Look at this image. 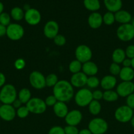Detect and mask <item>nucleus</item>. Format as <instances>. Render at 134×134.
<instances>
[{
	"instance_id": "4468645a",
	"label": "nucleus",
	"mask_w": 134,
	"mask_h": 134,
	"mask_svg": "<svg viewBox=\"0 0 134 134\" xmlns=\"http://www.w3.org/2000/svg\"><path fill=\"white\" fill-rule=\"evenodd\" d=\"M59 26L55 20H49L43 27V34L48 39H53L59 34Z\"/></svg>"
},
{
	"instance_id": "6e6d98bb",
	"label": "nucleus",
	"mask_w": 134,
	"mask_h": 134,
	"mask_svg": "<svg viewBox=\"0 0 134 134\" xmlns=\"http://www.w3.org/2000/svg\"><path fill=\"white\" fill-rule=\"evenodd\" d=\"M133 39H134V38H133Z\"/></svg>"
},
{
	"instance_id": "a19ab883",
	"label": "nucleus",
	"mask_w": 134,
	"mask_h": 134,
	"mask_svg": "<svg viewBox=\"0 0 134 134\" xmlns=\"http://www.w3.org/2000/svg\"><path fill=\"white\" fill-rule=\"evenodd\" d=\"M126 58L130 59L134 58V44H130L127 46L125 51Z\"/></svg>"
},
{
	"instance_id": "9b49d317",
	"label": "nucleus",
	"mask_w": 134,
	"mask_h": 134,
	"mask_svg": "<svg viewBox=\"0 0 134 134\" xmlns=\"http://www.w3.org/2000/svg\"><path fill=\"white\" fill-rule=\"evenodd\" d=\"M24 18L26 23L30 26H36L42 20V14L38 9L30 8L25 11Z\"/></svg>"
},
{
	"instance_id": "a18cd8bd",
	"label": "nucleus",
	"mask_w": 134,
	"mask_h": 134,
	"mask_svg": "<svg viewBox=\"0 0 134 134\" xmlns=\"http://www.w3.org/2000/svg\"><path fill=\"white\" fill-rule=\"evenodd\" d=\"M122 65H123V67H125V68H130V67H131V60L130 58H126L124 59L123 62H122Z\"/></svg>"
},
{
	"instance_id": "6ab92c4d",
	"label": "nucleus",
	"mask_w": 134,
	"mask_h": 134,
	"mask_svg": "<svg viewBox=\"0 0 134 134\" xmlns=\"http://www.w3.org/2000/svg\"><path fill=\"white\" fill-rule=\"evenodd\" d=\"M114 17H115L116 22L121 24L130 23L132 20L131 14L127 10H122V9L114 13Z\"/></svg>"
},
{
	"instance_id": "5fc2aeb1",
	"label": "nucleus",
	"mask_w": 134,
	"mask_h": 134,
	"mask_svg": "<svg viewBox=\"0 0 134 134\" xmlns=\"http://www.w3.org/2000/svg\"><path fill=\"white\" fill-rule=\"evenodd\" d=\"M0 102H1V100H0Z\"/></svg>"
},
{
	"instance_id": "9d476101",
	"label": "nucleus",
	"mask_w": 134,
	"mask_h": 134,
	"mask_svg": "<svg viewBox=\"0 0 134 134\" xmlns=\"http://www.w3.org/2000/svg\"><path fill=\"white\" fill-rule=\"evenodd\" d=\"M29 82L34 88L42 90L46 86L45 77L38 71H34L29 76Z\"/></svg>"
},
{
	"instance_id": "7ed1b4c3",
	"label": "nucleus",
	"mask_w": 134,
	"mask_h": 134,
	"mask_svg": "<svg viewBox=\"0 0 134 134\" xmlns=\"http://www.w3.org/2000/svg\"><path fill=\"white\" fill-rule=\"evenodd\" d=\"M92 100V92L88 88H81L74 94L75 103L79 107H84L88 106Z\"/></svg>"
},
{
	"instance_id": "1a4fd4ad",
	"label": "nucleus",
	"mask_w": 134,
	"mask_h": 134,
	"mask_svg": "<svg viewBox=\"0 0 134 134\" xmlns=\"http://www.w3.org/2000/svg\"><path fill=\"white\" fill-rule=\"evenodd\" d=\"M93 53L91 49L85 44H80L76 47L75 50V56L76 60H78L81 64L91 61Z\"/></svg>"
},
{
	"instance_id": "603ef678",
	"label": "nucleus",
	"mask_w": 134,
	"mask_h": 134,
	"mask_svg": "<svg viewBox=\"0 0 134 134\" xmlns=\"http://www.w3.org/2000/svg\"><path fill=\"white\" fill-rule=\"evenodd\" d=\"M130 122H131V126H132L133 128H134V115H133V117H132V119H131Z\"/></svg>"
},
{
	"instance_id": "3c124183",
	"label": "nucleus",
	"mask_w": 134,
	"mask_h": 134,
	"mask_svg": "<svg viewBox=\"0 0 134 134\" xmlns=\"http://www.w3.org/2000/svg\"><path fill=\"white\" fill-rule=\"evenodd\" d=\"M3 10H4V5L3 4L2 2L0 1V14H1L2 13H3Z\"/></svg>"
},
{
	"instance_id": "58836bf2",
	"label": "nucleus",
	"mask_w": 134,
	"mask_h": 134,
	"mask_svg": "<svg viewBox=\"0 0 134 134\" xmlns=\"http://www.w3.org/2000/svg\"><path fill=\"white\" fill-rule=\"evenodd\" d=\"M48 134H65L64 128L59 126H55L50 128Z\"/></svg>"
},
{
	"instance_id": "c9c22d12",
	"label": "nucleus",
	"mask_w": 134,
	"mask_h": 134,
	"mask_svg": "<svg viewBox=\"0 0 134 134\" xmlns=\"http://www.w3.org/2000/svg\"><path fill=\"white\" fill-rule=\"evenodd\" d=\"M121 69L122 68L120 67V64L112 62L110 64V68H109V71H110V74L113 76L119 75Z\"/></svg>"
},
{
	"instance_id": "dca6fc26",
	"label": "nucleus",
	"mask_w": 134,
	"mask_h": 134,
	"mask_svg": "<svg viewBox=\"0 0 134 134\" xmlns=\"http://www.w3.org/2000/svg\"><path fill=\"white\" fill-rule=\"evenodd\" d=\"M87 78L88 77L86 75L84 74L82 71H80L79 73L72 74L70 82L73 87L81 88L86 85Z\"/></svg>"
},
{
	"instance_id": "e433bc0d",
	"label": "nucleus",
	"mask_w": 134,
	"mask_h": 134,
	"mask_svg": "<svg viewBox=\"0 0 134 134\" xmlns=\"http://www.w3.org/2000/svg\"><path fill=\"white\" fill-rule=\"evenodd\" d=\"M53 41L54 43L56 46L62 47V46H64L66 44V37L63 35L58 34L53 39Z\"/></svg>"
},
{
	"instance_id": "a211bd4d",
	"label": "nucleus",
	"mask_w": 134,
	"mask_h": 134,
	"mask_svg": "<svg viewBox=\"0 0 134 134\" xmlns=\"http://www.w3.org/2000/svg\"><path fill=\"white\" fill-rule=\"evenodd\" d=\"M117 84V79L115 76L112 75H106L100 81V85L101 88L105 90H113Z\"/></svg>"
},
{
	"instance_id": "c03bdc74",
	"label": "nucleus",
	"mask_w": 134,
	"mask_h": 134,
	"mask_svg": "<svg viewBox=\"0 0 134 134\" xmlns=\"http://www.w3.org/2000/svg\"><path fill=\"white\" fill-rule=\"evenodd\" d=\"M126 105L131 109H134V93L130 94L126 98Z\"/></svg>"
},
{
	"instance_id": "c756f323",
	"label": "nucleus",
	"mask_w": 134,
	"mask_h": 134,
	"mask_svg": "<svg viewBox=\"0 0 134 134\" xmlns=\"http://www.w3.org/2000/svg\"><path fill=\"white\" fill-rule=\"evenodd\" d=\"M68 69L72 74L79 73L81 71V69H82V64L77 60H72L69 64Z\"/></svg>"
},
{
	"instance_id": "cd10ccee",
	"label": "nucleus",
	"mask_w": 134,
	"mask_h": 134,
	"mask_svg": "<svg viewBox=\"0 0 134 134\" xmlns=\"http://www.w3.org/2000/svg\"><path fill=\"white\" fill-rule=\"evenodd\" d=\"M88 108H89V113L92 115L97 116V115H98L101 113L102 107H101V105L99 101L93 99L89 104V105H88Z\"/></svg>"
},
{
	"instance_id": "a878e982",
	"label": "nucleus",
	"mask_w": 134,
	"mask_h": 134,
	"mask_svg": "<svg viewBox=\"0 0 134 134\" xmlns=\"http://www.w3.org/2000/svg\"><path fill=\"white\" fill-rule=\"evenodd\" d=\"M25 11L23 9L19 7H14L11 10L10 15L11 18H13L14 20L18 22V21L22 20L24 18Z\"/></svg>"
},
{
	"instance_id": "5701e85b",
	"label": "nucleus",
	"mask_w": 134,
	"mask_h": 134,
	"mask_svg": "<svg viewBox=\"0 0 134 134\" xmlns=\"http://www.w3.org/2000/svg\"><path fill=\"white\" fill-rule=\"evenodd\" d=\"M119 76L122 81H132L134 79V69L131 67H123L121 69Z\"/></svg>"
},
{
	"instance_id": "79ce46f5",
	"label": "nucleus",
	"mask_w": 134,
	"mask_h": 134,
	"mask_svg": "<svg viewBox=\"0 0 134 134\" xmlns=\"http://www.w3.org/2000/svg\"><path fill=\"white\" fill-rule=\"evenodd\" d=\"M14 68L18 70H21L23 69L26 66V62L24 59L22 58H18L14 62Z\"/></svg>"
},
{
	"instance_id": "7c9ffc66",
	"label": "nucleus",
	"mask_w": 134,
	"mask_h": 134,
	"mask_svg": "<svg viewBox=\"0 0 134 134\" xmlns=\"http://www.w3.org/2000/svg\"><path fill=\"white\" fill-rule=\"evenodd\" d=\"M102 22L105 25L107 26H111L114 23L115 21V17H114V13L111 12L107 11L102 16Z\"/></svg>"
},
{
	"instance_id": "2f4dec72",
	"label": "nucleus",
	"mask_w": 134,
	"mask_h": 134,
	"mask_svg": "<svg viewBox=\"0 0 134 134\" xmlns=\"http://www.w3.org/2000/svg\"><path fill=\"white\" fill-rule=\"evenodd\" d=\"M58 81H59L58 77L55 73H51L45 77L46 86H48V87L53 88L57 83Z\"/></svg>"
},
{
	"instance_id": "473e14b6",
	"label": "nucleus",
	"mask_w": 134,
	"mask_h": 134,
	"mask_svg": "<svg viewBox=\"0 0 134 134\" xmlns=\"http://www.w3.org/2000/svg\"><path fill=\"white\" fill-rule=\"evenodd\" d=\"M86 85L90 88H96L100 85V81L95 76L88 77Z\"/></svg>"
},
{
	"instance_id": "49530a36",
	"label": "nucleus",
	"mask_w": 134,
	"mask_h": 134,
	"mask_svg": "<svg viewBox=\"0 0 134 134\" xmlns=\"http://www.w3.org/2000/svg\"><path fill=\"white\" fill-rule=\"evenodd\" d=\"M6 82V77L3 73L0 72V88H2Z\"/></svg>"
},
{
	"instance_id": "37998d69",
	"label": "nucleus",
	"mask_w": 134,
	"mask_h": 134,
	"mask_svg": "<svg viewBox=\"0 0 134 134\" xmlns=\"http://www.w3.org/2000/svg\"><path fill=\"white\" fill-rule=\"evenodd\" d=\"M92 96H93V99L99 101L103 98V92L100 90H96L92 92Z\"/></svg>"
},
{
	"instance_id": "423d86ee",
	"label": "nucleus",
	"mask_w": 134,
	"mask_h": 134,
	"mask_svg": "<svg viewBox=\"0 0 134 134\" xmlns=\"http://www.w3.org/2000/svg\"><path fill=\"white\" fill-rule=\"evenodd\" d=\"M133 115V110L126 105L120 106L116 109L114 118L119 122L127 123L131 121Z\"/></svg>"
},
{
	"instance_id": "f8f14e48",
	"label": "nucleus",
	"mask_w": 134,
	"mask_h": 134,
	"mask_svg": "<svg viewBox=\"0 0 134 134\" xmlns=\"http://www.w3.org/2000/svg\"><path fill=\"white\" fill-rule=\"evenodd\" d=\"M17 116L16 109L11 104H3L0 106V118L7 122L14 120Z\"/></svg>"
},
{
	"instance_id": "f03ea898",
	"label": "nucleus",
	"mask_w": 134,
	"mask_h": 134,
	"mask_svg": "<svg viewBox=\"0 0 134 134\" xmlns=\"http://www.w3.org/2000/svg\"><path fill=\"white\" fill-rule=\"evenodd\" d=\"M17 96L16 88L11 84H5L0 90V100L3 104H12Z\"/></svg>"
},
{
	"instance_id": "de8ad7c7",
	"label": "nucleus",
	"mask_w": 134,
	"mask_h": 134,
	"mask_svg": "<svg viewBox=\"0 0 134 134\" xmlns=\"http://www.w3.org/2000/svg\"><path fill=\"white\" fill-rule=\"evenodd\" d=\"M11 105L13 106V107H14V108L15 109H18L19 107H20L21 106H22V102H21L20 101L19 99L17 98V99H16L14 101V102H13Z\"/></svg>"
},
{
	"instance_id": "f3484780",
	"label": "nucleus",
	"mask_w": 134,
	"mask_h": 134,
	"mask_svg": "<svg viewBox=\"0 0 134 134\" xmlns=\"http://www.w3.org/2000/svg\"><path fill=\"white\" fill-rule=\"evenodd\" d=\"M89 26L92 29H98L102 26V16L98 12H93L89 14L87 19Z\"/></svg>"
},
{
	"instance_id": "f257e3e1",
	"label": "nucleus",
	"mask_w": 134,
	"mask_h": 134,
	"mask_svg": "<svg viewBox=\"0 0 134 134\" xmlns=\"http://www.w3.org/2000/svg\"><path fill=\"white\" fill-rule=\"evenodd\" d=\"M53 92L57 101L65 103L69 102L74 96V87L69 81L66 80L58 81L53 88Z\"/></svg>"
},
{
	"instance_id": "20e7f679",
	"label": "nucleus",
	"mask_w": 134,
	"mask_h": 134,
	"mask_svg": "<svg viewBox=\"0 0 134 134\" xmlns=\"http://www.w3.org/2000/svg\"><path fill=\"white\" fill-rule=\"evenodd\" d=\"M109 128L107 122L102 118L97 117L91 119L88 124V129L92 134H104Z\"/></svg>"
},
{
	"instance_id": "c85d7f7f",
	"label": "nucleus",
	"mask_w": 134,
	"mask_h": 134,
	"mask_svg": "<svg viewBox=\"0 0 134 134\" xmlns=\"http://www.w3.org/2000/svg\"><path fill=\"white\" fill-rule=\"evenodd\" d=\"M119 96L116 91L113 90H105L103 92V98L102 99L108 102H113L118 100Z\"/></svg>"
},
{
	"instance_id": "2eb2a0df",
	"label": "nucleus",
	"mask_w": 134,
	"mask_h": 134,
	"mask_svg": "<svg viewBox=\"0 0 134 134\" xmlns=\"http://www.w3.org/2000/svg\"><path fill=\"white\" fill-rule=\"evenodd\" d=\"M83 115L81 111L77 109H74L69 111L64 118L65 122L67 125L77 126L82 120Z\"/></svg>"
},
{
	"instance_id": "ea45409f",
	"label": "nucleus",
	"mask_w": 134,
	"mask_h": 134,
	"mask_svg": "<svg viewBox=\"0 0 134 134\" xmlns=\"http://www.w3.org/2000/svg\"><path fill=\"white\" fill-rule=\"evenodd\" d=\"M64 130L65 134H78L80 131L76 126L69 125H67Z\"/></svg>"
},
{
	"instance_id": "6e6552de",
	"label": "nucleus",
	"mask_w": 134,
	"mask_h": 134,
	"mask_svg": "<svg viewBox=\"0 0 134 134\" xmlns=\"http://www.w3.org/2000/svg\"><path fill=\"white\" fill-rule=\"evenodd\" d=\"M24 35V29L20 24L17 23H11L7 27L6 35L12 41H18L22 39Z\"/></svg>"
},
{
	"instance_id": "864d4df0",
	"label": "nucleus",
	"mask_w": 134,
	"mask_h": 134,
	"mask_svg": "<svg viewBox=\"0 0 134 134\" xmlns=\"http://www.w3.org/2000/svg\"><path fill=\"white\" fill-rule=\"evenodd\" d=\"M131 68L134 69V58L131 59Z\"/></svg>"
},
{
	"instance_id": "b1692460",
	"label": "nucleus",
	"mask_w": 134,
	"mask_h": 134,
	"mask_svg": "<svg viewBox=\"0 0 134 134\" xmlns=\"http://www.w3.org/2000/svg\"><path fill=\"white\" fill-rule=\"evenodd\" d=\"M126 58L125 51L122 48H116L112 54V60L113 62L120 64Z\"/></svg>"
},
{
	"instance_id": "393cba45",
	"label": "nucleus",
	"mask_w": 134,
	"mask_h": 134,
	"mask_svg": "<svg viewBox=\"0 0 134 134\" xmlns=\"http://www.w3.org/2000/svg\"><path fill=\"white\" fill-rule=\"evenodd\" d=\"M84 7L89 11L97 12L101 8V3L99 0H84Z\"/></svg>"
},
{
	"instance_id": "39448f33",
	"label": "nucleus",
	"mask_w": 134,
	"mask_h": 134,
	"mask_svg": "<svg viewBox=\"0 0 134 134\" xmlns=\"http://www.w3.org/2000/svg\"><path fill=\"white\" fill-rule=\"evenodd\" d=\"M116 35L118 39L123 42H127L134 38V26L131 23L121 24L117 28Z\"/></svg>"
},
{
	"instance_id": "0eeeda50",
	"label": "nucleus",
	"mask_w": 134,
	"mask_h": 134,
	"mask_svg": "<svg viewBox=\"0 0 134 134\" xmlns=\"http://www.w3.org/2000/svg\"><path fill=\"white\" fill-rule=\"evenodd\" d=\"M30 112L35 115H40L45 112L47 107L45 101L39 98H32L26 104Z\"/></svg>"
},
{
	"instance_id": "8fccbe9b",
	"label": "nucleus",
	"mask_w": 134,
	"mask_h": 134,
	"mask_svg": "<svg viewBox=\"0 0 134 134\" xmlns=\"http://www.w3.org/2000/svg\"><path fill=\"white\" fill-rule=\"evenodd\" d=\"M78 134H92V133L88 128H84V129H82L81 130L79 131Z\"/></svg>"
},
{
	"instance_id": "412c9836",
	"label": "nucleus",
	"mask_w": 134,
	"mask_h": 134,
	"mask_svg": "<svg viewBox=\"0 0 134 134\" xmlns=\"http://www.w3.org/2000/svg\"><path fill=\"white\" fill-rule=\"evenodd\" d=\"M82 72L87 77L95 76L98 73L99 68L97 64L91 61L87 62L82 64Z\"/></svg>"
},
{
	"instance_id": "f704fd0d",
	"label": "nucleus",
	"mask_w": 134,
	"mask_h": 134,
	"mask_svg": "<svg viewBox=\"0 0 134 134\" xmlns=\"http://www.w3.org/2000/svg\"><path fill=\"white\" fill-rule=\"evenodd\" d=\"M11 17L9 13L3 12L0 14V24L3 26L7 27L11 24Z\"/></svg>"
},
{
	"instance_id": "aec40b11",
	"label": "nucleus",
	"mask_w": 134,
	"mask_h": 134,
	"mask_svg": "<svg viewBox=\"0 0 134 134\" xmlns=\"http://www.w3.org/2000/svg\"><path fill=\"white\" fill-rule=\"evenodd\" d=\"M53 111L55 115L59 118H65L68 113V107L65 102L58 101L53 106Z\"/></svg>"
},
{
	"instance_id": "4c0bfd02",
	"label": "nucleus",
	"mask_w": 134,
	"mask_h": 134,
	"mask_svg": "<svg viewBox=\"0 0 134 134\" xmlns=\"http://www.w3.org/2000/svg\"><path fill=\"white\" fill-rule=\"evenodd\" d=\"M44 101L46 105L49 106V107H53V106L55 105V103L58 102L56 98H55V96L53 95V94L47 96Z\"/></svg>"
},
{
	"instance_id": "4be33fe9",
	"label": "nucleus",
	"mask_w": 134,
	"mask_h": 134,
	"mask_svg": "<svg viewBox=\"0 0 134 134\" xmlns=\"http://www.w3.org/2000/svg\"><path fill=\"white\" fill-rule=\"evenodd\" d=\"M104 5L108 11L115 13L122 7V0H103Z\"/></svg>"
},
{
	"instance_id": "72a5a7b5",
	"label": "nucleus",
	"mask_w": 134,
	"mask_h": 134,
	"mask_svg": "<svg viewBox=\"0 0 134 134\" xmlns=\"http://www.w3.org/2000/svg\"><path fill=\"white\" fill-rule=\"evenodd\" d=\"M30 111L26 106H21L16 110L17 116L20 119H24L26 118L30 114Z\"/></svg>"
},
{
	"instance_id": "bb28decb",
	"label": "nucleus",
	"mask_w": 134,
	"mask_h": 134,
	"mask_svg": "<svg viewBox=\"0 0 134 134\" xmlns=\"http://www.w3.org/2000/svg\"><path fill=\"white\" fill-rule=\"evenodd\" d=\"M17 97L22 104H26L32 98L31 92L27 88H23L18 92Z\"/></svg>"
},
{
	"instance_id": "ddd939ff",
	"label": "nucleus",
	"mask_w": 134,
	"mask_h": 134,
	"mask_svg": "<svg viewBox=\"0 0 134 134\" xmlns=\"http://www.w3.org/2000/svg\"><path fill=\"white\" fill-rule=\"evenodd\" d=\"M116 92L119 96L127 98L134 93V83L132 81H122L117 86Z\"/></svg>"
},
{
	"instance_id": "09e8293b",
	"label": "nucleus",
	"mask_w": 134,
	"mask_h": 134,
	"mask_svg": "<svg viewBox=\"0 0 134 134\" xmlns=\"http://www.w3.org/2000/svg\"><path fill=\"white\" fill-rule=\"evenodd\" d=\"M7 34V27L0 24V37H3Z\"/></svg>"
}]
</instances>
